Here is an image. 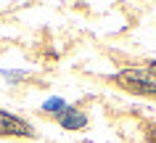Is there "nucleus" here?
Masks as SVG:
<instances>
[{"label": "nucleus", "instance_id": "obj_3", "mask_svg": "<svg viewBox=\"0 0 156 143\" xmlns=\"http://www.w3.org/2000/svg\"><path fill=\"white\" fill-rule=\"evenodd\" d=\"M58 119H61V127H66V130H80V127H85V122H87L82 111H74V109L61 111Z\"/></svg>", "mask_w": 156, "mask_h": 143}, {"label": "nucleus", "instance_id": "obj_2", "mask_svg": "<svg viewBox=\"0 0 156 143\" xmlns=\"http://www.w3.org/2000/svg\"><path fill=\"white\" fill-rule=\"evenodd\" d=\"M0 133L3 135H32V127L27 122H21V119L0 111Z\"/></svg>", "mask_w": 156, "mask_h": 143}, {"label": "nucleus", "instance_id": "obj_6", "mask_svg": "<svg viewBox=\"0 0 156 143\" xmlns=\"http://www.w3.org/2000/svg\"><path fill=\"white\" fill-rule=\"evenodd\" d=\"M151 69H154V72H156V61H154V64H151Z\"/></svg>", "mask_w": 156, "mask_h": 143}, {"label": "nucleus", "instance_id": "obj_5", "mask_svg": "<svg viewBox=\"0 0 156 143\" xmlns=\"http://www.w3.org/2000/svg\"><path fill=\"white\" fill-rule=\"evenodd\" d=\"M151 141L156 143V125H154V130H151Z\"/></svg>", "mask_w": 156, "mask_h": 143}, {"label": "nucleus", "instance_id": "obj_1", "mask_svg": "<svg viewBox=\"0 0 156 143\" xmlns=\"http://www.w3.org/2000/svg\"><path fill=\"white\" fill-rule=\"evenodd\" d=\"M119 82H124L130 90L135 93H148V95H156V80L146 72H122L119 74Z\"/></svg>", "mask_w": 156, "mask_h": 143}, {"label": "nucleus", "instance_id": "obj_4", "mask_svg": "<svg viewBox=\"0 0 156 143\" xmlns=\"http://www.w3.org/2000/svg\"><path fill=\"white\" fill-rule=\"evenodd\" d=\"M45 111H66V103L58 101V98H50V101L45 103Z\"/></svg>", "mask_w": 156, "mask_h": 143}]
</instances>
